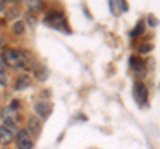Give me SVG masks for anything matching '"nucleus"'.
Instances as JSON below:
<instances>
[{"mask_svg":"<svg viewBox=\"0 0 160 149\" xmlns=\"http://www.w3.org/2000/svg\"><path fill=\"white\" fill-rule=\"evenodd\" d=\"M2 60H3V64H7V65L15 67V68H22L28 64V59L26 53L15 51V49H11V48L6 49L2 53Z\"/></svg>","mask_w":160,"mask_h":149,"instance_id":"1","label":"nucleus"},{"mask_svg":"<svg viewBox=\"0 0 160 149\" xmlns=\"http://www.w3.org/2000/svg\"><path fill=\"white\" fill-rule=\"evenodd\" d=\"M46 24L52 28H56V29H64L67 26L66 23V19H64L63 13H59L56 11H52L48 13V16L46 17Z\"/></svg>","mask_w":160,"mask_h":149,"instance_id":"2","label":"nucleus"},{"mask_svg":"<svg viewBox=\"0 0 160 149\" xmlns=\"http://www.w3.org/2000/svg\"><path fill=\"white\" fill-rule=\"evenodd\" d=\"M133 97L139 105H144L148 100V89L146 84L142 81H136L133 85Z\"/></svg>","mask_w":160,"mask_h":149,"instance_id":"3","label":"nucleus"},{"mask_svg":"<svg viewBox=\"0 0 160 149\" xmlns=\"http://www.w3.org/2000/svg\"><path fill=\"white\" fill-rule=\"evenodd\" d=\"M18 140V148L19 149H32L33 142L31 140V136L27 132V129H20L16 136Z\"/></svg>","mask_w":160,"mask_h":149,"instance_id":"4","label":"nucleus"},{"mask_svg":"<svg viewBox=\"0 0 160 149\" xmlns=\"http://www.w3.org/2000/svg\"><path fill=\"white\" fill-rule=\"evenodd\" d=\"M2 117H3L4 123H7V124H16L19 121L18 109H15L12 107H6L2 111Z\"/></svg>","mask_w":160,"mask_h":149,"instance_id":"5","label":"nucleus"},{"mask_svg":"<svg viewBox=\"0 0 160 149\" xmlns=\"http://www.w3.org/2000/svg\"><path fill=\"white\" fill-rule=\"evenodd\" d=\"M109 8L115 16H119L122 12H126L128 9V4L122 0H113V2H109Z\"/></svg>","mask_w":160,"mask_h":149,"instance_id":"6","label":"nucleus"},{"mask_svg":"<svg viewBox=\"0 0 160 149\" xmlns=\"http://www.w3.org/2000/svg\"><path fill=\"white\" fill-rule=\"evenodd\" d=\"M129 64H131V67H132L133 71L136 72L138 74H140V76L146 73V64H144V61L140 57L132 56L131 59H129Z\"/></svg>","mask_w":160,"mask_h":149,"instance_id":"7","label":"nucleus"},{"mask_svg":"<svg viewBox=\"0 0 160 149\" xmlns=\"http://www.w3.org/2000/svg\"><path fill=\"white\" fill-rule=\"evenodd\" d=\"M31 83H32V80L28 74H22V76H19L18 80L15 81V89H16V91H24V89H27L31 85Z\"/></svg>","mask_w":160,"mask_h":149,"instance_id":"8","label":"nucleus"},{"mask_svg":"<svg viewBox=\"0 0 160 149\" xmlns=\"http://www.w3.org/2000/svg\"><path fill=\"white\" fill-rule=\"evenodd\" d=\"M35 111H36V113L40 117H47L49 115V112H51V105L46 101L38 103L36 105H35Z\"/></svg>","mask_w":160,"mask_h":149,"instance_id":"9","label":"nucleus"},{"mask_svg":"<svg viewBox=\"0 0 160 149\" xmlns=\"http://www.w3.org/2000/svg\"><path fill=\"white\" fill-rule=\"evenodd\" d=\"M40 128H42V125H40V121L38 120V117H31L28 121V133H31V135L33 136H38L39 132H40Z\"/></svg>","mask_w":160,"mask_h":149,"instance_id":"10","label":"nucleus"},{"mask_svg":"<svg viewBox=\"0 0 160 149\" xmlns=\"http://www.w3.org/2000/svg\"><path fill=\"white\" fill-rule=\"evenodd\" d=\"M12 140H13V133L8 131L7 128L0 127V144L6 145V144H9Z\"/></svg>","mask_w":160,"mask_h":149,"instance_id":"11","label":"nucleus"},{"mask_svg":"<svg viewBox=\"0 0 160 149\" xmlns=\"http://www.w3.org/2000/svg\"><path fill=\"white\" fill-rule=\"evenodd\" d=\"M27 7L32 12H42L44 9V4L43 2H38V0H29L27 2Z\"/></svg>","mask_w":160,"mask_h":149,"instance_id":"12","label":"nucleus"},{"mask_svg":"<svg viewBox=\"0 0 160 149\" xmlns=\"http://www.w3.org/2000/svg\"><path fill=\"white\" fill-rule=\"evenodd\" d=\"M144 31H146V24H144L143 20H140L138 23V26L135 27V29H132L131 31V36L132 37H136V36H140V35H143Z\"/></svg>","mask_w":160,"mask_h":149,"instance_id":"13","label":"nucleus"},{"mask_svg":"<svg viewBox=\"0 0 160 149\" xmlns=\"http://www.w3.org/2000/svg\"><path fill=\"white\" fill-rule=\"evenodd\" d=\"M36 77L39 79V80H47V77H48V71L46 69V67L44 65H40L39 69H36Z\"/></svg>","mask_w":160,"mask_h":149,"instance_id":"14","label":"nucleus"},{"mask_svg":"<svg viewBox=\"0 0 160 149\" xmlns=\"http://www.w3.org/2000/svg\"><path fill=\"white\" fill-rule=\"evenodd\" d=\"M24 29H26V27H24V23L23 22H16L13 24V32L16 35H23L24 33Z\"/></svg>","mask_w":160,"mask_h":149,"instance_id":"15","label":"nucleus"},{"mask_svg":"<svg viewBox=\"0 0 160 149\" xmlns=\"http://www.w3.org/2000/svg\"><path fill=\"white\" fill-rule=\"evenodd\" d=\"M152 49H153L152 44H142V46L138 48V51H139V53H148V52H151Z\"/></svg>","mask_w":160,"mask_h":149,"instance_id":"16","label":"nucleus"},{"mask_svg":"<svg viewBox=\"0 0 160 149\" xmlns=\"http://www.w3.org/2000/svg\"><path fill=\"white\" fill-rule=\"evenodd\" d=\"M147 22H148V24H149L151 27H156L158 24H159V19H158V17H155L153 15H148Z\"/></svg>","mask_w":160,"mask_h":149,"instance_id":"17","label":"nucleus"},{"mask_svg":"<svg viewBox=\"0 0 160 149\" xmlns=\"http://www.w3.org/2000/svg\"><path fill=\"white\" fill-rule=\"evenodd\" d=\"M19 9H16V8H11L9 9V12H7V17L8 19H13L15 16H19Z\"/></svg>","mask_w":160,"mask_h":149,"instance_id":"18","label":"nucleus"},{"mask_svg":"<svg viewBox=\"0 0 160 149\" xmlns=\"http://www.w3.org/2000/svg\"><path fill=\"white\" fill-rule=\"evenodd\" d=\"M7 84V76L4 72H0V85H6Z\"/></svg>","mask_w":160,"mask_h":149,"instance_id":"19","label":"nucleus"},{"mask_svg":"<svg viewBox=\"0 0 160 149\" xmlns=\"http://www.w3.org/2000/svg\"><path fill=\"white\" fill-rule=\"evenodd\" d=\"M4 8H6V2H3V0H0V11H3Z\"/></svg>","mask_w":160,"mask_h":149,"instance_id":"20","label":"nucleus"},{"mask_svg":"<svg viewBox=\"0 0 160 149\" xmlns=\"http://www.w3.org/2000/svg\"><path fill=\"white\" fill-rule=\"evenodd\" d=\"M4 67H6V65H4V64H3V61H0V72H3Z\"/></svg>","mask_w":160,"mask_h":149,"instance_id":"21","label":"nucleus"},{"mask_svg":"<svg viewBox=\"0 0 160 149\" xmlns=\"http://www.w3.org/2000/svg\"><path fill=\"white\" fill-rule=\"evenodd\" d=\"M4 46V40H3V39H0V48H2Z\"/></svg>","mask_w":160,"mask_h":149,"instance_id":"22","label":"nucleus"}]
</instances>
